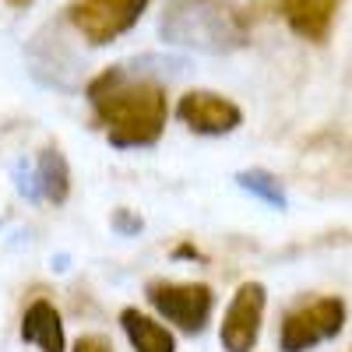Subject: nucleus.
<instances>
[{"instance_id": "nucleus-1", "label": "nucleus", "mask_w": 352, "mask_h": 352, "mask_svg": "<svg viewBox=\"0 0 352 352\" xmlns=\"http://www.w3.org/2000/svg\"><path fill=\"white\" fill-rule=\"evenodd\" d=\"M88 106L113 148H152L166 131V88L127 64L99 71L85 85Z\"/></svg>"}, {"instance_id": "nucleus-2", "label": "nucleus", "mask_w": 352, "mask_h": 352, "mask_svg": "<svg viewBox=\"0 0 352 352\" xmlns=\"http://www.w3.org/2000/svg\"><path fill=\"white\" fill-rule=\"evenodd\" d=\"M159 36L166 46L197 50V53H236L250 39V25L229 0H169Z\"/></svg>"}, {"instance_id": "nucleus-3", "label": "nucleus", "mask_w": 352, "mask_h": 352, "mask_svg": "<svg viewBox=\"0 0 352 352\" xmlns=\"http://www.w3.org/2000/svg\"><path fill=\"white\" fill-rule=\"evenodd\" d=\"M152 310L176 324L184 335H201L212 320V310H215V292L212 285L204 282H169V278H155L144 289Z\"/></svg>"}, {"instance_id": "nucleus-4", "label": "nucleus", "mask_w": 352, "mask_h": 352, "mask_svg": "<svg viewBox=\"0 0 352 352\" xmlns=\"http://www.w3.org/2000/svg\"><path fill=\"white\" fill-rule=\"evenodd\" d=\"M148 4L152 0H74L67 21L88 46H109L141 21Z\"/></svg>"}, {"instance_id": "nucleus-5", "label": "nucleus", "mask_w": 352, "mask_h": 352, "mask_svg": "<svg viewBox=\"0 0 352 352\" xmlns=\"http://www.w3.org/2000/svg\"><path fill=\"white\" fill-rule=\"evenodd\" d=\"M345 300L342 296H320L314 303H303L282 317L278 345L282 352H307L320 342H331L345 331Z\"/></svg>"}, {"instance_id": "nucleus-6", "label": "nucleus", "mask_w": 352, "mask_h": 352, "mask_svg": "<svg viewBox=\"0 0 352 352\" xmlns=\"http://www.w3.org/2000/svg\"><path fill=\"white\" fill-rule=\"evenodd\" d=\"M264 307H268L264 282H243L232 292L226 317H222V328H219L226 352H254V345L261 338V324H264Z\"/></svg>"}, {"instance_id": "nucleus-7", "label": "nucleus", "mask_w": 352, "mask_h": 352, "mask_svg": "<svg viewBox=\"0 0 352 352\" xmlns=\"http://www.w3.org/2000/svg\"><path fill=\"white\" fill-rule=\"evenodd\" d=\"M176 120L194 134L222 138V134H232L243 124V109L222 92H212V88H190V92H184L180 102H176Z\"/></svg>"}, {"instance_id": "nucleus-8", "label": "nucleus", "mask_w": 352, "mask_h": 352, "mask_svg": "<svg viewBox=\"0 0 352 352\" xmlns=\"http://www.w3.org/2000/svg\"><path fill=\"white\" fill-rule=\"evenodd\" d=\"M285 25L307 43H324L331 36V25L342 0H278Z\"/></svg>"}, {"instance_id": "nucleus-9", "label": "nucleus", "mask_w": 352, "mask_h": 352, "mask_svg": "<svg viewBox=\"0 0 352 352\" xmlns=\"http://www.w3.org/2000/svg\"><path fill=\"white\" fill-rule=\"evenodd\" d=\"M21 338L28 345H36L39 352H67V338H64V317L50 300H36L28 303L25 317H21Z\"/></svg>"}, {"instance_id": "nucleus-10", "label": "nucleus", "mask_w": 352, "mask_h": 352, "mask_svg": "<svg viewBox=\"0 0 352 352\" xmlns=\"http://www.w3.org/2000/svg\"><path fill=\"white\" fill-rule=\"evenodd\" d=\"M120 328L134 352H176V335L162 320H155L152 314H141L138 307L120 310Z\"/></svg>"}, {"instance_id": "nucleus-11", "label": "nucleus", "mask_w": 352, "mask_h": 352, "mask_svg": "<svg viewBox=\"0 0 352 352\" xmlns=\"http://www.w3.org/2000/svg\"><path fill=\"white\" fill-rule=\"evenodd\" d=\"M36 180H39V194L53 204H64L71 194V166L64 159V152L56 144H46V148L36 155Z\"/></svg>"}, {"instance_id": "nucleus-12", "label": "nucleus", "mask_w": 352, "mask_h": 352, "mask_svg": "<svg viewBox=\"0 0 352 352\" xmlns=\"http://www.w3.org/2000/svg\"><path fill=\"white\" fill-rule=\"evenodd\" d=\"M236 184L247 190V194H254V197H261L264 204H272V208H285V187H282V180L275 173H268V169H240L236 173Z\"/></svg>"}, {"instance_id": "nucleus-13", "label": "nucleus", "mask_w": 352, "mask_h": 352, "mask_svg": "<svg viewBox=\"0 0 352 352\" xmlns=\"http://www.w3.org/2000/svg\"><path fill=\"white\" fill-rule=\"evenodd\" d=\"M14 180H18V194H21V197H28V201H43V194H39V180H36V166L18 162V166H14Z\"/></svg>"}, {"instance_id": "nucleus-14", "label": "nucleus", "mask_w": 352, "mask_h": 352, "mask_svg": "<svg viewBox=\"0 0 352 352\" xmlns=\"http://www.w3.org/2000/svg\"><path fill=\"white\" fill-rule=\"evenodd\" d=\"M71 352H116V349L106 335H81V338H74Z\"/></svg>"}, {"instance_id": "nucleus-15", "label": "nucleus", "mask_w": 352, "mask_h": 352, "mask_svg": "<svg viewBox=\"0 0 352 352\" xmlns=\"http://www.w3.org/2000/svg\"><path fill=\"white\" fill-rule=\"evenodd\" d=\"M113 229H120L124 236H134V232H141V219H134L127 208H120L113 215Z\"/></svg>"}, {"instance_id": "nucleus-16", "label": "nucleus", "mask_w": 352, "mask_h": 352, "mask_svg": "<svg viewBox=\"0 0 352 352\" xmlns=\"http://www.w3.org/2000/svg\"><path fill=\"white\" fill-rule=\"evenodd\" d=\"M176 257H201L194 247H180V250H176Z\"/></svg>"}, {"instance_id": "nucleus-17", "label": "nucleus", "mask_w": 352, "mask_h": 352, "mask_svg": "<svg viewBox=\"0 0 352 352\" xmlns=\"http://www.w3.org/2000/svg\"><path fill=\"white\" fill-rule=\"evenodd\" d=\"M8 4H11V8H28L32 0H8Z\"/></svg>"}]
</instances>
